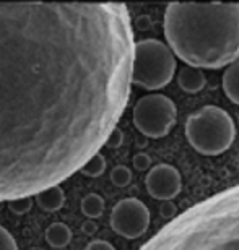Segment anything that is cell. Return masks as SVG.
<instances>
[{
    "instance_id": "1",
    "label": "cell",
    "mask_w": 239,
    "mask_h": 250,
    "mask_svg": "<svg viewBox=\"0 0 239 250\" xmlns=\"http://www.w3.org/2000/svg\"><path fill=\"white\" fill-rule=\"evenodd\" d=\"M132 39L122 3H0V202L99 151L129 99Z\"/></svg>"
},
{
    "instance_id": "2",
    "label": "cell",
    "mask_w": 239,
    "mask_h": 250,
    "mask_svg": "<svg viewBox=\"0 0 239 250\" xmlns=\"http://www.w3.org/2000/svg\"><path fill=\"white\" fill-rule=\"evenodd\" d=\"M164 36L189 67H228L239 61V3H169Z\"/></svg>"
},
{
    "instance_id": "3",
    "label": "cell",
    "mask_w": 239,
    "mask_h": 250,
    "mask_svg": "<svg viewBox=\"0 0 239 250\" xmlns=\"http://www.w3.org/2000/svg\"><path fill=\"white\" fill-rule=\"evenodd\" d=\"M186 137L191 146L203 156H218L235 142L236 125L225 109L205 106L187 117Z\"/></svg>"
},
{
    "instance_id": "4",
    "label": "cell",
    "mask_w": 239,
    "mask_h": 250,
    "mask_svg": "<svg viewBox=\"0 0 239 250\" xmlns=\"http://www.w3.org/2000/svg\"><path fill=\"white\" fill-rule=\"evenodd\" d=\"M176 73V57L159 39H142L133 44L130 83L147 91H156L171 83Z\"/></svg>"
},
{
    "instance_id": "5",
    "label": "cell",
    "mask_w": 239,
    "mask_h": 250,
    "mask_svg": "<svg viewBox=\"0 0 239 250\" xmlns=\"http://www.w3.org/2000/svg\"><path fill=\"white\" fill-rule=\"evenodd\" d=\"M133 125L148 138H163L176 124L177 109L171 98L164 94H147L140 98L132 111Z\"/></svg>"
},
{
    "instance_id": "6",
    "label": "cell",
    "mask_w": 239,
    "mask_h": 250,
    "mask_svg": "<svg viewBox=\"0 0 239 250\" xmlns=\"http://www.w3.org/2000/svg\"><path fill=\"white\" fill-rule=\"evenodd\" d=\"M112 231L126 239H138L150 228V209L138 198H124L111 211Z\"/></svg>"
},
{
    "instance_id": "7",
    "label": "cell",
    "mask_w": 239,
    "mask_h": 250,
    "mask_svg": "<svg viewBox=\"0 0 239 250\" xmlns=\"http://www.w3.org/2000/svg\"><path fill=\"white\" fill-rule=\"evenodd\" d=\"M145 186L148 193L155 200L171 202L181 193L182 179L177 169L171 164H156L148 171Z\"/></svg>"
},
{
    "instance_id": "8",
    "label": "cell",
    "mask_w": 239,
    "mask_h": 250,
    "mask_svg": "<svg viewBox=\"0 0 239 250\" xmlns=\"http://www.w3.org/2000/svg\"><path fill=\"white\" fill-rule=\"evenodd\" d=\"M177 83L184 93L197 94L207 86V77L203 73V70L184 65L177 72Z\"/></svg>"
},
{
    "instance_id": "9",
    "label": "cell",
    "mask_w": 239,
    "mask_h": 250,
    "mask_svg": "<svg viewBox=\"0 0 239 250\" xmlns=\"http://www.w3.org/2000/svg\"><path fill=\"white\" fill-rule=\"evenodd\" d=\"M34 197H36V203L39 205V208L44 209L46 213H56L65 203V192L61 186L47 187Z\"/></svg>"
},
{
    "instance_id": "10",
    "label": "cell",
    "mask_w": 239,
    "mask_h": 250,
    "mask_svg": "<svg viewBox=\"0 0 239 250\" xmlns=\"http://www.w3.org/2000/svg\"><path fill=\"white\" fill-rule=\"evenodd\" d=\"M223 91L231 103L239 106V61L228 65L223 73Z\"/></svg>"
},
{
    "instance_id": "11",
    "label": "cell",
    "mask_w": 239,
    "mask_h": 250,
    "mask_svg": "<svg viewBox=\"0 0 239 250\" xmlns=\"http://www.w3.org/2000/svg\"><path fill=\"white\" fill-rule=\"evenodd\" d=\"M72 241V231L65 223H52L46 229V242L54 249L67 247Z\"/></svg>"
},
{
    "instance_id": "12",
    "label": "cell",
    "mask_w": 239,
    "mask_h": 250,
    "mask_svg": "<svg viewBox=\"0 0 239 250\" xmlns=\"http://www.w3.org/2000/svg\"><path fill=\"white\" fill-rule=\"evenodd\" d=\"M80 207H82V213L88 219H96L101 216L104 211V200L101 195H98V193H88L83 197Z\"/></svg>"
},
{
    "instance_id": "13",
    "label": "cell",
    "mask_w": 239,
    "mask_h": 250,
    "mask_svg": "<svg viewBox=\"0 0 239 250\" xmlns=\"http://www.w3.org/2000/svg\"><path fill=\"white\" fill-rule=\"evenodd\" d=\"M104 171H106V158L99 151L96 154H93V156L80 167V172L87 177H99V176H103Z\"/></svg>"
},
{
    "instance_id": "14",
    "label": "cell",
    "mask_w": 239,
    "mask_h": 250,
    "mask_svg": "<svg viewBox=\"0 0 239 250\" xmlns=\"http://www.w3.org/2000/svg\"><path fill=\"white\" fill-rule=\"evenodd\" d=\"M111 182L116 187H127L132 182V171L127 166H116L111 171Z\"/></svg>"
},
{
    "instance_id": "15",
    "label": "cell",
    "mask_w": 239,
    "mask_h": 250,
    "mask_svg": "<svg viewBox=\"0 0 239 250\" xmlns=\"http://www.w3.org/2000/svg\"><path fill=\"white\" fill-rule=\"evenodd\" d=\"M10 205V209L15 213V214H26L29 209L33 207V198L31 197H22V198H15V200H10L8 202Z\"/></svg>"
},
{
    "instance_id": "16",
    "label": "cell",
    "mask_w": 239,
    "mask_h": 250,
    "mask_svg": "<svg viewBox=\"0 0 239 250\" xmlns=\"http://www.w3.org/2000/svg\"><path fill=\"white\" fill-rule=\"evenodd\" d=\"M0 250H18L15 237L0 224Z\"/></svg>"
},
{
    "instance_id": "17",
    "label": "cell",
    "mask_w": 239,
    "mask_h": 250,
    "mask_svg": "<svg viewBox=\"0 0 239 250\" xmlns=\"http://www.w3.org/2000/svg\"><path fill=\"white\" fill-rule=\"evenodd\" d=\"M122 143H124V133H122V130L117 127L111 130V133L108 135L106 142H104V145H106L108 148H112V149L119 148Z\"/></svg>"
},
{
    "instance_id": "18",
    "label": "cell",
    "mask_w": 239,
    "mask_h": 250,
    "mask_svg": "<svg viewBox=\"0 0 239 250\" xmlns=\"http://www.w3.org/2000/svg\"><path fill=\"white\" fill-rule=\"evenodd\" d=\"M152 166V159L148 154L145 153H138L133 156V167L138 169V171H145V169H150Z\"/></svg>"
},
{
    "instance_id": "19",
    "label": "cell",
    "mask_w": 239,
    "mask_h": 250,
    "mask_svg": "<svg viewBox=\"0 0 239 250\" xmlns=\"http://www.w3.org/2000/svg\"><path fill=\"white\" fill-rule=\"evenodd\" d=\"M85 250H116V249H114L112 244H109L108 241H101V239H99V241L89 242Z\"/></svg>"
},
{
    "instance_id": "20",
    "label": "cell",
    "mask_w": 239,
    "mask_h": 250,
    "mask_svg": "<svg viewBox=\"0 0 239 250\" xmlns=\"http://www.w3.org/2000/svg\"><path fill=\"white\" fill-rule=\"evenodd\" d=\"M176 213V207L171 202H164V207L161 208V214L164 218H171L173 214Z\"/></svg>"
},
{
    "instance_id": "21",
    "label": "cell",
    "mask_w": 239,
    "mask_h": 250,
    "mask_svg": "<svg viewBox=\"0 0 239 250\" xmlns=\"http://www.w3.org/2000/svg\"><path fill=\"white\" fill-rule=\"evenodd\" d=\"M96 223L94 221H91V219H89V221H85L83 223V226H82V231H83V234H88V236H91V234H94L96 232Z\"/></svg>"
}]
</instances>
